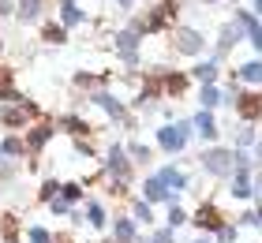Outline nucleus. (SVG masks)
Here are the masks:
<instances>
[{
  "label": "nucleus",
  "instance_id": "1",
  "mask_svg": "<svg viewBox=\"0 0 262 243\" xmlns=\"http://www.w3.org/2000/svg\"><path fill=\"white\" fill-rule=\"evenodd\" d=\"M199 161L210 176H232L236 172V150H202Z\"/></svg>",
  "mask_w": 262,
  "mask_h": 243
},
{
  "label": "nucleus",
  "instance_id": "2",
  "mask_svg": "<svg viewBox=\"0 0 262 243\" xmlns=\"http://www.w3.org/2000/svg\"><path fill=\"white\" fill-rule=\"evenodd\" d=\"M187 139H191V124H165L158 127V142H161V150L165 153H180Z\"/></svg>",
  "mask_w": 262,
  "mask_h": 243
},
{
  "label": "nucleus",
  "instance_id": "3",
  "mask_svg": "<svg viewBox=\"0 0 262 243\" xmlns=\"http://www.w3.org/2000/svg\"><path fill=\"white\" fill-rule=\"evenodd\" d=\"M30 116H38V105H30L27 97H23L19 105L0 108V124H8V127H27V124H30Z\"/></svg>",
  "mask_w": 262,
  "mask_h": 243
},
{
  "label": "nucleus",
  "instance_id": "4",
  "mask_svg": "<svg viewBox=\"0 0 262 243\" xmlns=\"http://www.w3.org/2000/svg\"><path fill=\"white\" fill-rule=\"evenodd\" d=\"M172 45H176V53H184V56H199L202 49H206V38H202L199 30H191V27H184V30H176V38H172Z\"/></svg>",
  "mask_w": 262,
  "mask_h": 243
},
{
  "label": "nucleus",
  "instance_id": "5",
  "mask_svg": "<svg viewBox=\"0 0 262 243\" xmlns=\"http://www.w3.org/2000/svg\"><path fill=\"white\" fill-rule=\"evenodd\" d=\"M135 49H139V34L135 30H120L116 34V53H120V60L127 68H139V53Z\"/></svg>",
  "mask_w": 262,
  "mask_h": 243
},
{
  "label": "nucleus",
  "instance_id": "6",
  "mask_svg": "<svg viewBox=\"0 0 262 243\" xmlns=\"http://www.w3.org/2000/svg\"><path fill=\"white\" fill-rule=\"evenodd\" d=\"M105 165H109L113 180H120V184H127V180H131V161H127L124 146H109V157H105Z\"/></svg>",
  "mask_w": 262,
  "mask_h": 243
},
{
  "label": "nucleus",
  "instance_id": "7",
  "mask_svg": "<svg viewBox=\"0 0 262 243\" xmlns=\"http://www.w3.org/2000/svg\"><path fill=\"white\" fill-rule=\"evenodd\" d=\"M191 221L202 228V232H217V228L225 225V217H221V210H217L213 202H202V206H199V213L191 217Z\"/></svg>",
  "mask_w": 262,
  "mask_h": 243
},
{
  "label": "nucleus",
  "instance_id": "8",
  "mask_svg": "<svg viewBox=\"0 0 262 243\" xmlns=\"http://www.w3.org/2000/svg\"><path fill=\"white\" fill-rule=\"evenodd\" d=\"M90 101H94V105H101V108H105V113H109V120H124V124L131 127V120L124 116V105H120V101H116V97H113L109 90H98V94H90Z\"/></svg>",
  "mask_w": 262,
  "mask_h": 243
},
{
  "label": "nucleus",
  "instance_id": "9",
  "mask_svg": "<svg viewBox=\"0 0 262 243\" xmlns=\"http://www.w3.org/2000/svg\"><path fill=\"white\" fill-rule=\"evenodd\" d=\"M258 108H262V101H258L255 90L251 94H236V113H240L247 124H255V120H258Z\"/></svg>",
  "mask_w": 262,
  "mask_h": 243
},
{
  "label": "nucleus",
  "instance_id": "10",
  "mask_svg": "<svg viewBox=\"0 0 262 243\" xmlns=\"http://www.w3.org/2000/svg\"><path fill=\"white\" fill-rule=\"evenodd\" d=\"M53 135H56V127H53V124H38V127H30V131H27V146H23V150H34V153H38Z\"/></svg>",
  "mask_w": 262,
  "mask_h": 243
},
{
  "label": "nucleus",
  "instance_id": "11",
  "mask_svg": "<svg viewBox=\"0 0 262 243\" xmlns=\"http://www.w3.org/2000/svg\"><path fill=\"white\" fill-rule=\"evenodd\" d=\"M236 27H244V30H247L251 45H258V41H262V30H258V19H255V11H240V8H236Z\"/></svg>",
  "mask_w": 262,
  "mask_h": 243
},
{
  "label": "nucleus",
  "instance_id": "12",
  "mask_svg": "<svg viewBox=\"0 0 262 243\" xmlns=\"http://www.w3.org/2000/svg\"><path fill=\"white\" fill-rule=\"evenodd\" d=\"M158 184H161L165 191H184V187H187V176L180 172V168H161V172H158Z\"/></svg>",
  "mask_w": 262,
  "mask_h": 243
},
{
  "label": "nucleus",
  "instance_id": "13",
  "mask_svg": "<svg viewBox=\"0 0 262 243\" xmlns=\"http://www.w3.org/2000/svg\"><path fill=\"white\" fill-rule=\"evenodd\" d=\"M217 60H202V64H195L191 68V79H199L202 86H213V79H217Z\"/></svg>",
  "mask_w": 262,
  "mask_h": 243
},
{
  "label": "nucleus",
  "instance_id": "14",
  "mask_svg": "<svg viewBox=\"0 0 262 243\" xmlns=\"http://www.w3.org/2000/svg\"><path fill=\"white\" fill-rule=\"evenodd\" d=\"M60 27L68 30V27H75V23H82V19H86V15H82V11H79V4H75V0H60Z\"/></svg>",
  "mask_w": 262,
  "mask_h": 243
},
{
  "label": "nucleus",
  "instance_id": "15",
  "mask_svg": "<svg viewBox=\"0 0 262 243\" xmlns=\"http://www.w3.org/2000/svg\"><path fill=\"white\" fill-rule=\"evenodd\" d=\"M113 243H135V225H131L127 217H116V225H113Z\"/></svg>",
  "mask_w": 262,
  "mask_h": 243
},
{
  "label": "nucleus",
  "instance_id": "16",
  "mask_svg": "<svg viewBox=\"0 0 262 243\" xmlns=\"http://www.w3.org/2000/svg\"><path fill=\"white\" fill-rule=\"evenodd\" d=\"M195 127H199V135H202V139H210V142L217 139V120H213L206 108H202V113L195 116Z\"/></svg>",
  "mask_w": 262,
  "mask_h": 243
},
{
  "label": "nucleus",
  "instance_id": "17",
  "mask_svg": "<svg viewBox=\"0 0 262 243\" xmlns=\"http://www.w3.org/2000/svg\"><path fill=\"white\" fill-rule=\"evenodd\" d=\"M142 194H146V202H169V191L158 184V176H150L146 184H142Z\"/></svg>",
  "mask_w": 262,
  "mask_h": 243
},
{
  "label": "nucleus",
  "instance_id": "18",
  "mask_svg": "<svg viewBox=\"0 0 262 243\" xmlns=\"http://www.w3.org/2000/svg\"><path fill=\"white\" fill-rule=\"evenodd\" d=\"M41 15V0H19V19L23 23H34Z\"/></svg>",
  "mask_w": 262,
  "mask_h": 243
},
{
  "label": "nucleus",
  "instance_id": "19",
  "mask_svg": "<svg viewBox=\"0 0 262 243\" xmlns=\"http://www.w3.org/2000/svg\"><path fill=\"white\" fill-rule=\"evenodd\" d=\"M41 38L49 41V45H64V41H68V30H64V27H56V23H45Z\"/></svg>",
  "mask_w": 262,
  "mask_h": 243
},
{
  "label": "nucleus",
  "instance_id": "20",
  "mask_svg": "<svg viewBox=\"0 0 262 243\" xmlns=\"http://www.w3.org/2000/svg\"><path fill=\"white\" fill-rule=\"evenodd\" d=\"M236 38H240V27H236V23H232V27H225V30H221V38H217V56H221ZM217 56H213V60H217Z\"/></svg>",
  "mask_w": 262,
  "mask_h": 243
},
{
  "label": "nucleus",
  "instance_id": "21",
  "mask_svg": "<svg viewBox=\"0 0 262 243\" xmlns=\"http://www.w3.org/2000/svg\"><path fill=\"white\" fill-rule=\"evenodd\" d=\"M86 221H90V228H105V210L98 202H86Z\"/></svg>",
  "mask_w": 262,
  "mask_h": 243
},
{
  "label": "nucleus",
  "instance_id": "22",
  "mask_svg": "<svg viewBox=\"0 0 262 243\" xmlns=\"http://www.w3.org/2000/svg\"><path fill=\"white\" fill-rule=\"evenodd\" d=\"M199 101H202V108H206V113H210V108H213V105L221 101V90H217V86H202Z\"/></svg>",
  "mask_w": 262,
  "mask_h": 243
},
{
  "label": "nucleus",
  "instance_id": "23",
  "mask_svg": "<svg viewBox=\"0 0 262 243\" xmlns=\"http://www.w3.org/2000/svg\"><path fill=\"white\" fill-rule=\"evenodd\" d=\"M124 153H131V161H142V165L150 161V146H142V142H131Z\"/></svg>",
  "mask_w": 262,
  "mask_h": 243
},
{
  "label": "nucleus",
  "instance_id": "24",
  "mask_svg": "<svg viewBox=\"0 0 262 243\" xmlns=\"http://www.w3.org/2000/svg\"><path fill=\"white\" fill-rule=\"evenodd\" d=\"M64 127L71 131V135H86V131H90V124L79 120V116H64Z\"/></svg>",
  "mask_w": 262,
  "mask_h": 243
},
{
  "label": "nucleus",
  "instance_id": "25",
  "mask_svg": "<svg viewBox=\"0 0 262 243\" xmlns=\"http://www.w3.org/2000/svg\"><path fill=\"white\" fill-rule=\"evenodd\" d=\"M236 75H240L244 82H258V75H262V71H258V60H251V64H244L240 71H236Z\"/></svg>",
  "mask_w": 262,
  "mask_h": 243
},
{
  "label": "nucleus",
  "instance_id": "26",
  "mask_svg": "<svg viewBox=\"0 0 262 243\" xmlns=\"http://www.w3.org/2000/svg\"><path fill=\"white\" fill-rule=\"evenodd\" d=\"M131 213H135V221H142V225H150V221H154L150 202H135V210H131Z\"/></svg>",
  "mask_w": 262,
  "mask_h": 243
},
{
  "label": "nucleus",
  "instance_id": "27",
  "mask_svg": "<svg viewBox=\"0 0 262 243\" xmlns=\"http://www.w3.org/2000/svg\"><path fill=\"white\" fill-rule=\"evenodd\" d=\"M0 153H11V157H19V153H27V150H23V142L19 139H4V142H0Z\"/></svg>",
  "mask_w": 262,
  "mask_h": 243
},
{
  "label": "nucleus",
  "instance_id": "28",
  "mask_svg": "<svg viewBox=\"0 0 262 243\" xmlns=\"http://www.w3.org/2000/svg\"><path fill=\"white\" fill-rule=\"evenodd\" d=\"M184 221H187V213H184V210H180V206H176V202H172V206H169V228H180Z\"/></svg>",
  "mask_w": 262,
  "mask_h": 243
},
{
  "label": "nucleus",
  "instance_id": "29",
  "mask_svg": "<svg viewBox=\"0 0 262 243\" xmlns=\"http://www.w3.org/2000/svg\"><path fill=\"white\" fill-rule=\"evenodd\" d=\"M255 142V124H247L244 131H236V146H251Z\"/></svg>",
  "mask_w": 262,
  "mask_h": 243
},
{
  "label": "nucleus",
  "instance_id": "30",
  "mask_svg": "<svg viewBox=\"0 0 262 243\" xmlns=\"http://www.w3.org/2000/svg\"><path fill=\"white\" fill-rule=\"evenodd\" d=\"M56 191H60V184H56V180H45V184H41V198H45V202L56 198Z\"/></svg>",
  "mask_w": 262,
  "mask_h": 243
},
{
  "label": "nucleus",
  "instance_id": "31",
  "mask_svg": "<svg viewBox=\"0 0 262 243\" xmlns=\"http://www.w3.org/2000/svg\"><path fill=\"white\" fill-rule=\"evenodd\" d=\"M49 210H53L56 217H64V213H71V206H68L64 198H49Z\"/></svg>",
  "mask_w": 262,
  "mask_h": 243
},
{
  "label": "nucleus",
  "instance_id": "32",
  "mask_svg": "<svg viewBox=\"0 0 262 243\" xmlns=\"http://www.w3.org/2000/svg\"><path fill=\"white\" fill-rule=\"evenodd\" d=\"M27 236H30V243H53V236L45 232V228H30Z\"/></svg>",
  "mask_w": 262,
  "mask_h": 243
},
{
  "label": "nucleus",
  "instance_id": "33",
  "mask_svg": "<svg viewBox=\"0 0 262 243\" xmlns=\"http://www.w3.org/2000/svg\"><path fill=\"white\" fill-rule=\"evenodd\" d=\"M11 172H15V165H11L8 157L0 153V180H11Z\"/></svg>",
  "mask_w": 262,
  "mask_h": 243
},
{
  "label": "nucleus",
  "instance_id": "34",
  "mask_svg": "<svg viewBox=\"0 0 262 243\" xmlns=\"http://www.w3.org/2000/svg\"><path fill=\"white\" fill-rule=\"evenodd\" d=\"M150 243H172V228H161V232H154Z\"/></svg>",
  "mask_w": 262,
  "mask_h": 243
},
{
  "label": "nucleus",
  "instance_id": "35",
  "mask_svg": "<svg viewBox=\"0 0 262 243\" xmlns=\"http://www.w3.org/2000/svg\"><path fill=\"white\" fill-rule=\"evenodd\" d=\"M244 225H247V228H255V225H258V213H255V210H247V213H244Z\"/></svg>",
  "mask_w": 262,
  "mask_h": 243
},
{
  "label": "nucleus",
  "instance_id": "36",
  "mask_svg": "<svg viewBox=\"0 0 262 243\" xmlns=\"http://www.w3.org/2000/svg\"><path fill=\"white\" fill-rule=\"evenodd\" d=\"M116 4H120L124 11H131V4H135V0H116Z\"/></svg>",
  "mask_w": 262,
  "mask_h": 243
},
{
  "label": "nucleus",
  "instance_id": "37",
  "mask_svg": "<svg viewBox=\"0 0 262 243\" xmlns=\"http://www.w3.org/2000/svg\"><path fill=\"white\" fill-rule=\"evenodd\" d=\"M195 243H213V239H195Z\"/></svg>",
  "mask_w": 262,
  "mask_h": 243
},
{
  "label": "nucleus",
  "instance_id": "38",
  "mask_svg": "<svg viewBox=\"0 0 262 243\" xmlns=\"http://www.w3.org/2000/svg\"><path fill=\"white\" fill-rule=\"evenodd\" d=\"M206 4H217V0H206Z\"/></svg>",
  "mask_w": 262,
  "mask_h": 243
}]
</instances>
